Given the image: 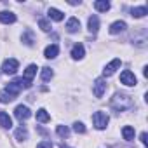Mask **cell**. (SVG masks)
I'll list each match as a JSON object with an SVG mask.
<instances>
[{"label": "cell", "instance_id": "cell-1", "mask_svg": "<svg viewBox=\"0 0 148 148\" xmlns=\"http://www.w3.org/2000/svg\"><path fill=\"white\" fill-rule=\"evenodd\" d=\"M110 106L113 110H117V112H125V110H132L134 108V101L127 94H115L110 99Z\"/></svg>", "mask_w": 148, "mask_h": 148}, {"label": "cell", "instance_id": "cell-2", "mask_svg": "<svg viewBox=\"0 0 148 148\" xmlns=\"http://www.w3.org/2000/svg\"><path fill=\"white\" fill-rule=\"evenodd\" d=\"M108 122H110V117L105 113V112H96L94 115H92V124H94V127L96 129H105L106 125H108Z\"/></svg>", "mask_w": 148, "mask_h": 148}, {"label": "cell", "instance_id": "cell-3", "mask_svg": "<svg viewBox=\"0 0 148 148\" xmlns=\"http://www.w3.org/2000/svg\"><path fill=\"white\" fill-rule=\"evenodd\" d=\"M18 68H19V63H18V59H14V58L5 59L4 64H2V71L5 73V75H14V73L18 71Z\"/></svg>", "mask_w": 148, "mask_h": 148}, {"label": "cell", "instance_id": "cell-4", "mask_svg": "<svg viewBox=\"0 0 148 148\" xmlns=\"http://www.w3.org/2000/svg\"><path fill=\"white\" fill-rule=\"evenodd\" d=\"M120 82H122L124 86H129V87H132V86L138 84V80H136V77H134V73L129 71V70H124V71L120 73Z\"/></svg>", "mask_w": 148, "mask_h": 148}, {"label": "cell", "instance_id": "cell-5", "mask_svg": "<svg viewBox=\"0 0 148 148\" xmlns=\"http://www.w3.org/2000/svg\"><path fill=\"white\" fill-rule=\"evenodd\" d=\"M14 115H16V119H19V120L23 122V120H28V119L32 117V112H30V108H28V106L19 105V106H16Z\"/></svg>", "mask_w": 148, "mask_h": 148}, {"label": "cell", "instance_id": "cell-6", "mask_svg": "<svg viewBox=\"0 0 148 148\" xmlns=\"http://www.w3.org/2000/svg\"><path fill=\"white\" fill-rule=\"evenodd\" d=\"M120 64H122V61L117 58V59H113L112 63H108L106 66H105V70H103V75L105 77H110V75H113V73L120 68Z\"/></svg>", "mask_w": 148, "mask_h": 148}, {"label": "cell", "instance_id": "cell-7", "mask_svg": "<svg viewBox=\"0 0 148 148\" xmlns=\"http://www.w3.org/2000/svg\"><path fill=\"white\" fill-rule=\"evenodd\" d=\"M105 91H106V82H105L103 79H98V80L94 82V87H92L94 96H96V98H103Z\"/></svg>", "mask_w": 148, "mask_h": 148}, {"label": "cell", "instance_id": "cell-8", "mask_svg": "<svg viewBox=\"0 0 148 148\" xmlns=\"http://www.w3.org/2000/svg\"><path fill=\"white\" fill-rule=\"evenodd\" d=\"M0 23H4V25H12V23H16V14L11 12V11L0 12Z\"/></svg>", "mask_w": 148, "mask_h": 148}, {"label": "cell", "instance_id": "cell-9", "mask_svg": "<svg viewBox=\"0 0 148 148\" xmlns=\"http://www.w3.org/2000/svg\"><path fill=\"white\" fill-rule=\"evenodd\" d=\"M66 30H68L70 33H77V32L80 30V21H79L77 18H70V19L66 21Z\"/></svg>", "mask_w": 148, "mask_h": 148}, {"label": "cell", "instance_id": "cell-10", "mask_svg": "<svg viewBox=\"0 0 148 148\" xmlns=\"http://www.w3.org/2000/svg\"><path fill=\"white\" fill-rule=\"evenodd\" d=\"M84 56H86V49H84L82 44H75V45H73V49H71V58L73 59H82Z\"/></svg>", "mask_w": 148, "mask_h": 148}, {"label": "cell", "instance_id": "cell-11", "mask_svg": "<svg viewBox=\"0 0 148 148\" xmlns=\"http://www.w3.org/2000/svg\"><path fill=\"white\" fill-rule=\"evenodd\" d=\"M58 54H59V47H58L56 44L47 45V47H45V51H44V56H45L47 59H54Z\"/></svg>", "mask_w": 148, "mask_h": 148}, {"label": "cell", "instance_id": "cell-12", "mask_svg": "<svg viewBox=\"0 0 148 148\" xmlns=\"http://www.w3.org/2000/svg\"><path fill=\"white\" fill-rule=\"evenodd\" d=\"M125 28H127L125 21H115V23H112V26H110V33H112V35H117V33H120V32H125Z\"/></svg>", "mask_w": 148, "mask_h": 148}, {"label": "cell", "instance_id": "cell-13", "mask_svg": "<svg viewBox=\"0 0 148 148\" xmlns=\"http://www.w3.org/2000/svg\"><path fill=\"white\" fill-rule=\"evenodd\" d=\"M0 125H2L4 129H11L12 127V119L9 117V113L0 112Z\"/></svg>", "mask_w": 148, "mask_h": 148}, {"label": "cell", "instance_id": "cell-14", "mask_svg": "<svg viewBox=\"0 0 148 148\" xmlns=\"http://www.w3.org/2000/svg\"><path fill=\"white\" fill-rule=\"evenodd\" d=\"M87 26H89V32H91V33H96V32L99 30V19H98V16H96V14H92V16L89 18Z\"/></svg>", "mask_w": 148, "mask_h": 148}, {"label": "cell", "instance_id": "cell-15", "mask_svg": "<svg viewBox=\"0 0 148 148\" xmlns=\"http://www.w3.org/2000/svg\"><path fill=\"white\" fill-rule=\"evenodd\" d=\"M110 7H112V5H110L108 0H96V2H94V9L99 11V12H106Z\"/></svg>", "mask_w": 148, "mask_h": 148}, {"label": "cell", "instance_id": "cell-16", "mask_svg": "<svg viewBox=\"0 0 148 148\" xmlns=\"http://www.w3.org/2000/svg\"><path fill=\"white\" fill-rule=\"evenodd\" d=\"M37 70H38V68H37V64H30V66H28V68L25 70V75H23V79H25V80H30V82H32V79H33V77L37 75Z\"/></svg>", "mask_w": 148, "mask_h": 148}, {"label": "cell", "instance_id": "cell-17", "mask_svg": "<svg viewBox=\"0 0 148 148\" xmlns=\"http://www.w3.org/2000/svg\"><path fill=\"white\" fill-rule=\"evenodd\" d=\"M47 14H49V19H54V21H63V18H64V14L59 9H54V7H51Z\"/></svg>", "mask_w": 148, "mask_h": 148}, {"label": "cell", "instance_id": "cell-18", "mask_svg": "<svg viewBox=\"0 0 148 148\" xmlns=\"http://www.w3.org/2000/svg\"><path fill=\"white\" fill-rule=\"evenodd\" d=\"M5 91H7V92H11V94H14V96H18V94L21 92V86L14 80V82H11V84H7V86H5Z\"/></svg>", "mask_w": 148, "mask_h": 148}, {"label": "cell", "instance_id": "cell-19", "mask_svg": "<svg viewBox=\"0 0 148 148\" xmlns=\"http://www.w3.org/2000/svg\"><path fill=\"white\" fill-rule=\"evenodd\" d=\"M148 14V9L143 5V7H134L132 11H131V16L132 18H143V16H146Z\"/></svg>", "mask_w": 148, "mask_h": 148}, {"label": "cell", "instance_id": "cell-20", "mask_svg": "<svg viewBox=\"0 0 148 148\" xmlns=\"http://www.w3.org/2000/svg\"><path fill=\"white\" fill-rule=\"evenodd\" d=\"M21 40H23V44H25V45H30V47H32V45H33V42H35V40H33V33H32V30H26V32L23 33Z\"/></svg>", "mask_w": 148, "mask_h": 148}, {"label": "cell", "instance_id": "cell-21", "mask_svg": "<svg viewBox=\"0 0 148 148\" xmlns=\"http://www.w3.org/2000/svg\"><path fill=\"white\" fill-rule=\"evenodd\" d=\"M37 120H38V122H42V124H45V122H49V120H51V115L47 113V110L40 108V110L37 112Z\"/></svg>", "mask_w": 148, "mask_h": 148}, {"label": "cell", "instance_id": "cell-22", "mask_svg": "<svg viewBox=\"0 0 148 148\" xmlns=\"http://www.w3.org/2000/svg\"><path fill=\"white\" fill-rule=\"evenodd\" d=\"M16 139H19V141L28 139V129H26L25 125H21V127L16 129Z\"/></svg>", "mask_w": 148, "mask_h": 148}, {"label": "cell", "instance_id": "cell-23", "mask_svg": "<svg viewBox=\"0 0 148 148\" xmlns=\"http://www.w3.org/2000/svg\"><path fill=\"white\" fill-rule=\"evenodd\" d=\"M122 136H124V139H127V141H132V139H134V127H131V125H125V127L122 129Z\"/></svg>", "mask_w": 148, "mask_h": 148}, {"label": "cell", "instance_id": "cell-24", "mask_svg": "<svg viewBox=\"0 0 148 148\" xmlns=\"http://www.w3.org/2000/svg\"><path fill=\"white\" fill-rule=\"evenodd\" d=\"M18 96H14V94H11V92H7L5 89L2 91V92H0V101H2V103H11V101H14Z\"/></svg>", "mask_w": 148, "mask_h": 148}, {"label": "cell", "instance_id": "cell-25", "mask_svg": "<svg viewBox=\"0 0 148 148\" xmlns=\"http://www.w3.org/2000/svg\"><path fill=\"white\" fill-rule=\"evenodd\" d=\"M40 77H42V80H44V82H49V80L54 77V71H52L51 68H42V73H40Z\"/></svg>", "mask_w": 148, "mask_h": 148}, {"label": "cell", "instance_id": "cell-26", "mask_svg": "<svg viewBox=\"0 0 148 148\" xmlns=\"http://www.w3.org/2000/svg\"><path fill=\"white\" fill-rule=\"evenodd\" d=\"M56 132H58L61 138H68V136H70V129H68L66 125H58V127H56Z\"/></svg>", "mask_w": 148, "mask_h": 148}, {"label": "cell", "instance_id": "cell-27", "mask_svg": "<svg viewBox=\"0 0 148 148\" xmlns=\"http://www.w3.org/2000/svg\"><path fill=\"white\" fill-rule=\"evenodd\" d=\"M73 131H75L77 134H84L86 132V125L82 122H75V124H73Z\"/></svg>", "mask_w": 148, "mask_h": 148}, {"label": "cell", "instance_id": "cell-28", "mask_svg": "<svg viewBox=\"0 0 148 148\" xmlns=\"http://www.w3.org/2000/svg\"><path fill=\"white\" fill-rule=\"evenodd\" d=\"M38 26L42 28V32H49L51 30V23L47 19H38Z\"/></svg>", "mask_w": 148, "mask_h": 148}, {"label": "cell", "instance_id": "cell-29", "mask_svg": "<svg viewBox=\"0 0 148 148\" xmlns=\"http://www.w3.org/2000/svg\"><path fill=\"white\" fill-rule=\"evenodd\" d=\"M37 148H52V143L51 141H40L37 145Z\"/></svg>", "mask_w": 148, "mask_h": 148}, {"label": "cell", "instance_id": "cell-30", "mask_svg": "<svg viewBox=\"0 0 148 148\" xmlns=\"http://www.w3.org/2000/svg\"><path fill=\"white\" fill-rule=\"evenodd\" d=\"M139 138H141V143L146 146V145H148V134H146V132H141V136H139Z\"/></svg>", "mask_w": 148, "mask_h": 148}, {"label": "cell", "instance_id": "cell-31", "mask_svg": "<svg viewBox=\"0 0 148 148\" xmlns=\"http://www.w3.org/2000/svg\"><path fill=\"white\" fill-rule=\"evenodd\" d=\"M61 148H70V146H64V145H63V146H61Z\"/></svg>", "mask_w": 148, "mask_h": 148}]
</instances>
